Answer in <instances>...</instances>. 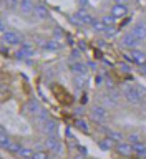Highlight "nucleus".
I'll list each match as a JSON object with an SVG mask.
<instances>
[{
  "label": "nucleus",
  "instance_id": "423d86ee",
  "mask_svg": "<svg viewBox=\"0 0 146 159\" xmlns=\"http://www.w3.org/2000/svg\"><path fill=\"white\" fill-rule=\"evenodd\" d=\"M130 33H131L133 37H136L139 42H141V40H144V38H146V23H143V22L134 23Z\"/></svg>",
  "mask_w": 146,
  "mask_h": 159
},
{
  "label": "nucleus",
  "instance_id": "f704fd0d",
  "mask_svg": "<svg viewBox=\"0 0 146 159\" xmlns=\"http://www.w3.org/2000/svg\"><path fill=\"white\" fill-rule=\"evenodd\" d=\"M115 2H116V3H120V5H125L126 2H130V0H115Z\"/></svg>",
  "mask_w": 146,
  "mask_h": 159
},
{
  "label": "nucleus",
  "instance_id": "39448f33",
  "mask_svg": "<svg viewBox=\"0 0 146 159\" xmlns=\"http://www.w3.org/2000/svg\"><path fill=\"white\" fill-rule=\"evenodd\" d=\"M138 43H139V40L136 37H133L131 33H125L123 37H121V45L125 48H130V50H134L138 47Z\"/></svg>",
  "mask_w": 146,
  "mask_h": 159
},
{
  "label": "nucleus",
  "instance_id": "1a4fd4ad",
  "mask_svg": "<svg viewBox=\"0 0 146 159\" xmlns=\"http://www.w3.org/2000/svg\"><path fill=\"white\" fill-rule=\"evenodd\" d=\"M25 111L28 114H33V116H37V114L42 111V106H40V103L37 99H28L27 103H25Z\"/></svg>",
  "mask_w": 146,
  "mask_h": 159
},
{
  "label": "nucleus",
  "instance_id": "c9c22d12",
  "mask_svg": "<svg viewBox=\"0 0 146 159\" xmlns=\"http://www.w3.org/2000/svg\"><path fill=\"white\" fill-rule=\"evenodd\" d=\"M73 159H87V157H85V156H83V154H77V156H75Z\"/></svg>",
  "mask_w": 146,
  "mask_h": 159
},
{
  "label": "nucleus",
  "instance_id": "dca6fc26",
  "mask_svg": "<svg viewBox=\"0 0 146 159\" xmlns=\"http://www.w3.org/2000/svg\"><path fill=\"white\" fill-rule=\"evenodd\" d=\"M133 152L146 159V144H144V143H141V141L133 143Z\"/></svg>",
  "mask_w": 146,
  "mask_h": 159
},
{
  "label": "nucleus",
  "instance_id": "e433bc0d",
  "mask_svg": "<svg viewBox=\"0 0 146 159\" xmlns=\"http://www.w3.org/2000/svg\"><path fill=\"white\" fill-rule=\"evenodd\" d=\"M139 71H141V75H144V76H146V65H144V66H141V70H139Z\"/></svg>",
  "mask_w": 146,
  "mask_h": 159
},
{
  "label": "nucleus",
  "instance_id": "4468645a",
  "mask_svg": "<svg viewBox=\"0 0 146 159\" xmlns=\"http://www.w3.org/2000/svg\"><path fill=\"white\" fill-rule=\"evenodd\" d=\"M70 71L75 73V76H77V75H85V73H87V65L82 63L78 60V61H75V63L70 65Z\"/></svg>",
  "mask_w": 146,
  "mask_h": 159
},
{
  "label": "nucleus",
  "instance_id": "c756f323",
  "mask_svg": "<svg viewBox=\"0 0 146 159\" xmlns=\"http://www.w3.org/2000/svg\"><path fill=\"white\" fill-rule=\"evenodd\" d=\"M105 35H106V37H115V35H116V28H115V27H108L106 30H105Z\"/></svg>",
  "mask_w": 146,
  "mask_h": 159
},
{
  "label": "nucleus",
  "instance_id": "9d476101",
  "mask_svg": "<svg viewBox=\"0 0 146 159\" xmlns=\"http://www.w3.org/2000/svg\"><path fill=\"white\" fill-rule=\"evenodd\" d=\"M126 13H128V8H126V5L115 3L113 7H111V15H113L115 18H123V17H126Z\"/></svg>",
  "mask_w": 146,
  "mask_h": 159
},
{
  "label": "nucleus",
  "instance_id": "9b49d317",
  "mask_svg": "<svg viewBox=\"0 0 146 159\" xmlns=\"http://www.w3.org/2000/svg\"><path fill=\"white\" fill-rule=\"evenodd\" d=\"M35 17L37 18H40V20H47V18H50V13H48V8L45 7L43 3H37L35 5Z\"/></svg>",
  "mask_w": 146,
  "mask_h": 159
},
{
  "label": "nucleus",
  "instance_id": "aec40b11",
  "mask_svg": "<svg viewBox=\"0 0 146 159\" xmlns=\"http://www.w3.org/2000/svg\"><path fill=\"white\" fill-rule=\"evenodd\" d=\"M33 154H35V151H32L30 148H22V149H20V152H18V156L22 159H32Z\"/></svg>",
  "mask_w": 146,
  "mask_h": 159
},
{
  "label": "nucleus",
  "instance_id": "ea45409f",
  "mask_svg": "<svg viewBox=\"0 0 146 159\" xmlns=\"http://www.w3.org/2000/svg\"><path fill=\"white\" fill-rule=\"evenodd\" d=\"M93 159H95V157H93Z\"/></svg>",
  "mask_w": 146,
  "mask_h": 159
},
{
  "label": "nucleus",
  "instance_id": "7ed1b4c3",
  "mask_svg": "<svg viewBox=\"0 0 146 159\" xmlns=\"http://www.w3.org/2000/svg\"><path fill=\"white\" fill-rule=\"evenodd\" d=\"M2 40L5 45H10V47H15V45H22V37L17 32H12V30H7L5 33H2Z\"/></svg>",
  "mask_w": 146,
  "mask_h": 159
},
{
  "label": "nucleus",
  "instance_id": "f257e3e1",
  "mask_svg": "<svg viewBox=\"0 0 146 159\" xmlns=\"http://www.w3.org/2000/svg\"><path fill=\"white\" fill-rule=\"evenodd\" d=\"M123 96H125V99H126L128 103H131V104H139V103H143L141 98H139V94H138V91H136V86H130V84H125V86H123Z\"/></svg>",
  "mask_w": 146,
  "mask_h": 159
},
{
  "label": "nucleus",
  "instance_id": "f8f14e48",
  "mask_svg": "<svg viewBox=\"0 0 146 159\" xmlns=\"http://www.w3.org/2000/svg\"><path fill=\"white\" fill-rule=\"evenodd\" d=\"M133 55V58H134V61H136V65H141V66H144L146 65V53L143 52V50H138V48H134V50H130Z\"/></svg>",
  "mask_w": 146,
  "mask_h": 159
},
{
  "label": "nucleus",
  "instance_id": "f03ea898",
  "mask_svg": "<svg viewBox=\"0 0 146 159\" xmlns=\"http://www.w3.org/2000/svg\"><path fill=\"white\" fill-rule=\"evenodd\" d=\"M106 118H108V109L105 106L95 104L92 108V119L95 123H103V121H106Z\"/></svg>",
  "mask_w": 146,
  "mask_h": 159
},
{
  "label": "nucleus",
  "instance_id": "473e14b6",
  "mask_svg": "<svg viewBox=\"0 0 146 159\" xmlns=\"http://www.w3.org/2000/svg\"><path fill=\"white\" fill-rule=\"evenodd\" d=\"M121 70H123V71H125V73H128V71H131V68H130V66H128V65H126V63H123V65H121Z\"/></svg>",
  "mask_w": 146,
  "mask_h": 159
},
{
  "label": "nucleus",
  "instance_id": "393cba45",
  "mask_svg": "<svg viewBox=\"0 0 146 159\" xmlns=\"http://www.w3.org/2000/svg\"><path fill=\"white\" fill-rule=\"evenodd\" d=\"M32 159H50V156H48L47 151H35Z\"/></svg>",
  "mask_w": 146,
  "mask_h": 159
},
{
  "label": "nucleus",
  "instance_id": "0eeeda50",
  "mask_svg": "<svg viewBox=\"0 0 146 159\" xmlns=\"http://www.w3.org/2000/svg\"><path fill=\"white\" fill-rule=\"evenodd\" d=\"M57 131V121L53 118L47 119V121L42 123V133L47 134V136H53V133Z\"/></svg>",
  "mask_w": 146,
  "mask_h": 159
},
{
  "label": "nucleus",
  "instance_id": "20e7f679",
  "mask_svg": "<svg viewBox=\"0 0 146 159\" xmlns=\"http://www.w3.org/2000/svg\"><path fill=\"white\" fill-rule=\"evenodd\" d=\"M45 146H47V149L52 152H57V154L62 152V143L58 141L57 136H48L45 139Z\"/></svg>",
  "mask_w": 146,
  "mask_h": 159
},
{
  "label": "nucleus",
  "instance_id": "72a5a7b5",
  "mask_svg": "<svg viewBox=\"0 0 146 159\" xmlns=\"http://www.w3.org/2000/svg\"><path fill=\"white\" fill-rule=\"evenodd\" d=\"M78 3L82 5V7H87V5H88V0H78Z\"/></svg>",
  "mask_w": 146,
  "mask_h": 159
},
{
  "label": "nucleus",
  "instance_id": "bb28decb",
  "mask_svg": "<svg viewBox=\"0 0 146 159\" xmlns=\"http://www.w3.org/2000/svg\"><path fill=\"white\" fill-rule=\"evenodd\" d=\"M134 86H136V91L139 94V98H141V101H144L146 99V88L141 86V84H134Z\"/></svg>",
  "mask_w": 146,
  "mask_h": 159
},
{
  "label": "nucleus",
  "instance_id": "2f4dec72",
  "mask_svg": "<svg viewBox=\"0 0 146 159\" xmlns=\"http://www.w3.org/2000/svg\"><path fill=\"white\" fill-rule=\"evenodd\" d=\"M128 141L131 143V144H133V143H138V141H139V136H138L136 133H131V134L128 136Z\"/></svg>",
  "mask_w": 146,
  "mask_h": 159
},
{
  "label": "nucleus",
  "instance_id": "4be33fe9",
  "mask_svg": "<svg viewBox=\"0 0 146 159\" xmlns=\"http://www.w3.org/2000/svg\"><path fill=\"white\" fill-rule=\"evenodd\" d=\"M22 148H23V146H22L20 143H15V141H12V143L8 144V148H7V149H8L10 152H13V154H18Z\"/></svg>",
  "mask_w": 146,
  "mask_h": 159
},
{
  "label": "nucleus",
  "instance_id": "7c9ffc66",
  "mask_svg": "<svg viewBox=\"0 0 146 159\" xmlns=\"http://www.w3.org/2000/svg\"><path fill=\"white\" fill-rule=\"evenodd\" d=\"M5 3H7L8 7L13 10L15 7H17V5H20V0H5Z\"/></svg>",
  "mask_w": 146,
  "mask_h": 159
},
{
  "label": "nucleus",
  "instance_id": "a878e982",
  "mask_svg": "<svg viewBox=\"0 0 146 159\" xmlns=\"http://www.w3.org/2000/svg\"><path fill=\"white\" fill-rule=\"evenodd\" d=\"M77 126L82 129L83 133H88L90 129H88V124H87V121H85V119H77Z\"/></svg>",
  "mask_w": 146,
  "mask_h": 159
},
{
  "label": "nucleus",
  "instance_id": "ddd939ff",
  "mask_svg": "<svg viewBox=\"0 0 146 159\" xmlns=\"http://www.w3.org/2000/svg\"><path fill=\"white\" fill-rule=\"evenodd\" d=\"M35 5L37 3H33V0H20V10H22L23 13H33L35 12Z\"/></svg>",
  "mask_w": 146,
  "mask_h": 159
},
{
  "label": "nucleus",
  "instance_id": "a211bd4d",
  "mask_svg": "<svg viewBox=\"0 0 146 159\" xmlns=\"http://www.w3.org/2000/svg\"><path fill=\"white\" fill-rule=\"evenodd\" d=\"M105 133H108L106 136H108V138H111L113 141H116V143H121V141H123V134L120 133V131H113V129L105 128Z\"/></svg>",
  "mask_w": 146,
  "mask_h": 159
},
{
  "label": "nucleus",
  "instance_id": "c85d7f7f",
  "mask_svg": "<svg viewBox=\"0 0 146 159\" xmlns=\"http://www.w3.org/2000/svg\"><path fill=\"white\" fill-rule=\"evenodd\" d=\"M123 58L126 60L128 63H133V65H136V61H134V58H133V55H131V52H128V53H123Z\"/></svg>",
  "mask_w": 146,
  "mask_h": 159
},
{
  "label": "nucleus",
  "instance_id": "f3484780",
  "mask_svg": "<svg viewBox=\"0 0 146 159\" xmlns=\"http://www.w3.org/2000/svg\"><path fill=\"white\" fill-rule=\"evenodd\" d=\"M10 143H12V141L8 139V134H7V131H5V128L2 126V128H0V146H2L3 149H7Z\"/></svg>",
  "mask_w": 146,
  "mask_h": 159
},
{
  "label": "nucleus",
  "instance_id": "412c9836",
  "mask_svg": "<svg viewBox=\"0 0 146 159\" xmlns=\"http://www.w3.org/2000/svg\"><path fill=\"white\" fill-rule=\"evenodd\" d=\"M73 83H75V86H77V88H83L85 84H87V78H85V75H77Z\"/></svg>",
  "mask_w": 146,
  "mask_h": 159
},
{
  "label": "nucleus",
  "instance_id": "5701e85b",
  "mask_svg": "<svg viewBox=\"0 0 146 159\" xmlns=\"http://www.w3.org/2000/svg\"><path fill=\"white\" fill-rule=\"evenodd\" d=\"M101 20H103V23L106 25V27H113L115 22H116V18H115L111 13H110V15H105V17H103Z\"/></svg>",
  "mask_w": 146,
  "mask_h": 159
},
{
  "label": "nucleus",
  "instance_id": "2eb2a0df",
  "mask_svg": "<svg viewBox=\"0 0 146 159\" xmlns=\"http://www.w3.org/2000/svg\"><path fill=\"white\" fill-rule=\"evenodd\" d=\"M116 141H113V139L111 138H105L103 139V141H100L98 143V146H100V149H103V151H108V149H113V148H116Z\"/></svg>",
  "mask_w": 146,
  "mask_h": 159
},
{
  "label": "nucleus",
  "instance_id": "b1692460",
  "mask_svg": "<svg viewBox=\"0 0 146 159\" xmlns=\"http://www.w3.org/2000/svg\"><path fill=\"white\" fill-rule=\"evenodd\" d=\"M43 48H47V50H58L60 48V43H57L55 40H50V42L43 43Z\"/></svg>",
  "mask_w": 146,
  "mask_h": 159
},
{
  "label": "nucleus",
  "instance_id": "4c0bfd02",
  "mask_svg": "<svg viewBox=\"0 0 146 159\" xmlns=\"http://www.w3.org/2000/svg\"><path fill=\"white\" fill-rule=\"evenodd\" d=\"M88 66H90V68H92V70H93V71H95V70H97V65H95V63H90V65H88Z\"/></svg>",
  "mask_w": 146,
  "mask_h": 159
},
{
  "label": "nucleus",
  "instance_id": "6e6552de",
  "mask_svg": "<svg viewBox=\"0 0 146 159\" xmlns=\"http://www.w3.org/2000/svg\"><path fill=\"white\" fill-rule=\"evenodd\" d=\"M115 149L118 151V154H121V156H126V157L133 154V144H131V143H126V141L118 143Z\"/></svg>",
  "mask_w": 146,
  "mask_h": 159
},
{
  "label": "nucleus",
  "instance_id": "6ab92c4d",
  "mask_svg": "<svg viewBox=\"0 0 146 159\" xmlns=\"http://www.w3.org/2000/svg\"><path fill=\"white\" fill-rule=\"evenodd\" d=\"M92 27H93V30H95V32H97V33H105V30L108 28L106 25L103 23V20H95Z\"/></svg>",
  "mask_w": 146,
  "mask_h": 159
},
{
  "label": "nucleus",
  "instance_id": "58836bf2",
  "mask_svg": "<svg viewBox=\"0 0 146 159\" xmlns=\"http://www.w3.org/2000/svg\"><path fill=\"white\" fill-rule=\"evenodd\" d=\"M143 108H146V99H144V101H143Z\"/></svg>",
  "mask_w": 146,
  "mask_h": 159
},
{
  "label": "nucleus",
  "instance_id": "cd10ccee",
  "mask_svg": "<svg viewBox=\"0 0 146 159\" xmlns=\"http://www.w3.org/2000/svg\"><path fill=\"white\" fill-rule=\"evenodd\" d=\"M37 118H38V119H40V121H42V123H43V121H47V119H50L48 113L45 111V109H42V111H40V113L37 114Z\"/></svg>",
  "mask_w": 146,
  "mask_h": 159
}]
</instances>
